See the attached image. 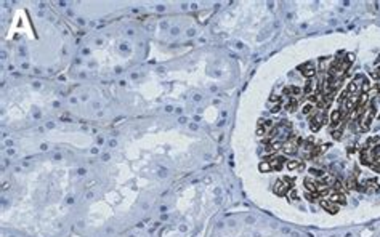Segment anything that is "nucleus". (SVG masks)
I'll return each mask as SVG.
<instances>
[{"instance_id": "1", "label": "nucleus", "mask_w": 380, "mask_h": 237, "mask_svg": "<svg viewBox=\"0 0 380 237\" xmlns=\"http://www.w3.org/2000/svg\"><path fill=\"white\" fill-rule=\"evenodd\" d=\"M322 120H324V112H322V109H318L313 115H311V130L313 131H316L319 127H321V124H322Z\"/></svg>"}, {"instance_id": "3", "label": "nucleus", "mask_w": 380, "mask_h": 237, "mask_svg": "<svg viewBox=\"0 0 380 237\" xmlns=\"http://www.w3.org/2000/svg\"><path fill=\"white\" fill-rule=\"evenodd\" d=\"M300 165H302L300 160H290V162H287V168L294 170V168H297V167H300Z\"/></svg>"}, {"instance_id": "2", "label": "nucleus", "mask_w": 380, "mask_h": 237, "mask_svg": "<svg viewBox=\"0 0 380 237\" xmlns=\"http://www.w3.org/2000/svg\"><path fill=\"white\" fill-rule=\"evenodd\" d=\"M300 72L303 74V76H306V77H313L316 74L315 64H313V63H306V64H303L300 67Z\"/></svg>"}, {"instance_id": "4", "label": "nucleus", "mask_w": 380, "mask_h": 237, "mask_svg": "<svg viewBox=\"0 0 380 237\" xmlns=\"http://www.w3.org/2000/svg\"><path fill=\"white\" fill-rule=\"evenodd\" d=\"M313 112V103H308L303 106V114H311Z\"/></svg>"}, {"instance_id": "5", "label": "nucleus", "mask_w": 380, "mask_h": 237, "mask_svg": "<svg viewBox=\"0 0 380 237\" xmlns=\"http://www.w3.org/2000/svg\"><path fill=\"white\" fill-rule=\"evenodd\" d=\"M377 91H379V93H380V82H379V83H377Z\"/></svg>"}]
</instances>
